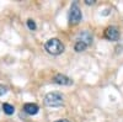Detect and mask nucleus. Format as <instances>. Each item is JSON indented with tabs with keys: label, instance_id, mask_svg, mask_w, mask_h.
<instances>
[{
	"label": "nucleus",
	"instance_id": "3",
	"mask_svg": "<svg viewBox=\"0 0 123 122\" xmlns=\"http://www.w3.org/2000/svg\"><path fill=\"white\" fill-rule=\"evenodd\" d=\"M81 19H83V14H81V10L78 5L76 1H74L70 6V11H69V22L71 25H78Z\"/></svg>",
	"mask_w": 123,
	"mask_h": 122
},
{
	"label": "nucleus",
	"instance_id": "11",
	"mask_svg": "<svg viewBox=\"0 0 123 122\" xmlns=\"http://www.w3.org/2000/svg\"><path fill=\"white\" fill-rule=\"evenodd\" d=\"M6 93H7V88L5 85H3V84H0V96L5 95Z\"/></svg>",
	"mask_w": 123,
	"mask_h": 122
},
{
	"label": "nucleus",
	"instance_id": "13",
	"mask_svg": "<svg viewBox=\"0 0 123 122\" xmlns=\"http://www.w3.org/2000/svg\"><path fill=\"white\" fill-rule=\"evenodd\" d=\"M55 122H70V121H68V120H58Z\"/></svg>",
	"mask_w": 123,
	"mask_h": 122
},
{
	"label": "nucleus",
	"instance_id": "2",
	"mask_svg": "<svg viewBox=\"0 0 123 122\" xmlns=\"http://www.w3.org/2000/svg\"><path fill=\"white\" fill-rule=\"evenodd\" d=\"M44 104L49 107H59L64 104V100L59 93H48L44 96Z\"/></svg>",
	"mask_w": 123,
	"mask_h": 122
},
{
	"label": "nucleus",
	"instance_id": "10",
	"mask_svg": "<svg viewBox=\"0 0 123 122\" xmlns=\"http://www.w3.org/2000/svg\"><path fill=\"white\" fill-rule=\"evenodd\" d=\"M27 26H28V28H30V30H32V31H35L36 27H37V26H36V22L33 21V20H31V19H30V20H27Z\"/></svg>",
	"mask_w": 123,
	"mask_h": 122
},
{
	"label": "nucleus",
	"instance_id": "12",
	"mask_svg": "<svg viewBox=\"0 0 123 122\" xmlns=\"http://www.w3.org/2000/svg\"><path fill=\"white\" fill-rule=\"evenodd\" d=\"M96 3V0H85V4L86 5H94Z\"/></svg>",
	"mask_w": 123,
	"mask_h": 122
},
{
	"label": "nucleus",
	"instance_id": "7",
	"mask_svg": "<svg viewBox=\"0 0 123 122\" xmlns=\"http://www.w3.org/2000/svg\"><path fill=\"white\" fill-rule=\"evenodd\" d=\"M38 110H39V107L32 103H28V104L24 105V111L27 115H36V114H38Z\"/></svg>",
	"mask_w": 123,
	"mask_h": 122
},
{
	"label": "nucleus",
	"instance_id": "1",
	"mask_svg": "<svg viewBox=\"0 0 123 122\" xmlns=\"http://www.w3.org/2000/svg\"><path fill=\"white\" fill-rule=\"evenodd\" d=\"M44 48L49 54H53V56H58V54L64 52V45L62 43L58 38L48 39L44 45Z\"/></svg>",
	"mask_w": 123,
	"mask_h": 122
},
{
	"label": "nucleus",
	"instance_id": "8",
	"mask_svg": "<svg viewBox=\"0 0 123 122\" xmlns=\"http://www.w3.org/2000/svg\"><path fill=\"white\" fill-rule=\"evenodd\" d=\"M3 111L6 114V115H12L15 112V107L10 104H4L3 105Z\"/></svg>",
	"mask_w": 123,
	"mask_h": 122
},
{
	"label": "nucleus",
	"instance_id": "4",
	"mask_svg": "<svg viewBox=\"0 0 123 122\" xmlns=\"http://www.w3.org/2000/svg\"><path fill=\"white\" fill-rule=\"evenodd\" d=\"M105 37L108 41H118L119 38V31L116 26H110L105 30Z\"/></svg>",
	"mask_w": 123,
	"mask_h": 122
},
{
	"label": "nucleus",
	"instance_id": "6",
	"mask_svg": "<svg viewBox=\"0 0 123 122\" xmlns=\"http://www.w3.org/2000/svg\"><path fill=\"white\" fill-rule=\"evenodd\" d=\"M76 41L84 42V43H86V45L89 46V45H91V42H92V35H91L89 31H83V32H80V33L78 35Z\"/></svg>",
	"mask_w": 123,
	"mask_h": 122
},
{
	"label": "nucleus",
	"instance_id": "5",
	"mask_svg": "<svg viewBox=\"0 0 123 122\" xmlns=\"http://www.w3.org/2000/svg\"><path fill=\"white\" fill-rule=\"evenodd\" d=\"M53 81L58 85H67V86L73 85V80L68 77H65V75H63V74H57L53 78Z\"/></svg>",
	"mask_w": 123,
	"mask_h": 122
},
{
	"label": "nucleus",
	"instance_id": "9",
	"mask_svg": "<svg viewBox=\"0 0 123 122\" xmlns=\"http://www.w3.org/2000/svg\"><path fill=\"white\" fill-rule=\"evenodd\" d=\"M87 48V45L84 43V42H80V41H76V43L74 46V49L76 51V52H83V51H85Z\"/></svg>",
	"mask_w": 123,
	"mask_h": 122
}]
</instances>
